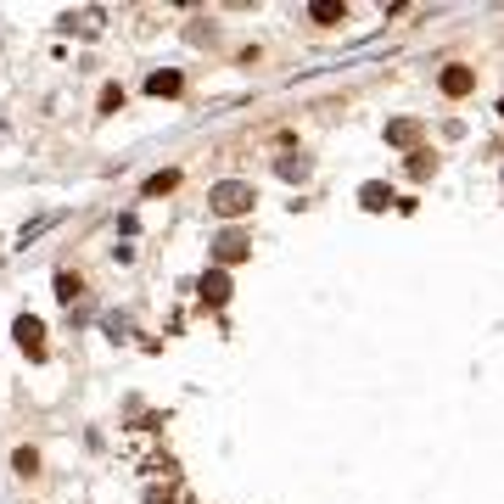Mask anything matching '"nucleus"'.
I'll list each match as a JSON object with an SVG mask.
<instances>
[{
  "label": "nucleus",
  "mask_w": 504,
  "mask_h": 504,
  "mask_svg": "<svg viewBox=\"0 0 504 504\" xmlns=\"http://www.w3.org/2000/svg\"><path fill=\"white\" fill-rule=\"evenodd\" d=\"M241 252H246V241H241V235H224V241H219V258H224V264H235Z\"/></svg>",
  "instance_id": "6"
},
{
  "label": "nucleus",
  "mask_w": 504,
  "mask_h": 504,
  "mask_svg": "<svg viewBox=\"0 0 504 504\" xmlns=\"http://www.w3.org/2000/svg\"><path fill=\"white\" fill-rule=\"evenodd\" d=\"M39 336H45V330H39V319H34V314H23V319H17V342H23L34 359L45 353V342H39Z\"/></svg>",
  "instance_id": "2"
},
{
  "label": "nucleus",
  "mask_w": 504,
  "mask_h": 504,
  "mask_svg": "<svg viewBox=\"0 0 504 504\" xmlns=\"http://www.w3.org/2000/svg\"><path fill=\"white\" fill-rule=\"evenodd\" d=\"M180 185V174H151L146 180V196H162V191H174Z\"/></svg>",
  "instance_id": "7"
},
{
  "label": "nucleus",
  "mask_w": 504,
  "mask_h": 504,
  "mask_svg": "<svg viewBox=\"0 0 504 504\" xmlns=\"http://www.w3.org/2000/svg\"><path fill=\"white\" fill-rule=\"evenodd\" d=\"M224 291H230L224 275H202V297H207V303H224Z\"/></svg>",
  "instance_id": "5"
},
{
  "label": "nucleus",
  "mask_w": 504,
  "mask_h": 504,
  "mask_svg": "<svg viewBox=\"0 0 504 504\" xmlns=\"http://www.w3.org/2000/svg\"><path fill=\"white\" fill-rule=\"evenodd\" d=\"M213 207H219L224 219H235V213H246V207H252V191H246V185H219V191H213Z\"/></svg>",
  "instance_id": "1"
},
{
  "label": "nucleus",
  "mask_w": 504,
  "mask_h": 504,
  "mask_svg": "<svg viewBox=\"0 0 504 504\" xmlns=\"http://www.w3.org/2000/svg\"><path fill=\"white\" fill-rule=\"evenodd\" d=\"M146 504H174V498H168V493H146Z\"/></svg>",
  "instance_id": "13"
},
{
  "label": "nucleus",
  "mask_w": 504,
  "mask_h": 504,
  "mask_svg": "<svg viewBox=\"0 0 504 504\" xmlns=\"http://www.w3.org/2000/svg\"><path fill=\"white\" fill-rule=\"evenodd\" d=\"M387 135H392L398 146H409V140H414V123H392V129H387Z\"/></svg>",
  "instance_id": "12"
},
{
  "label": "nucleus",
  "mask_w": 504,
  "mask_h": 504,
  "mask_svg": "<svg viewBox=\"0 0 504 504\" xmlns=\"http://www.w3.org/2000/svg\"><path fill=\"white\" fill-rule=\"evenodd\" d=\"M123 107V90H118V84H107V90H101V112H118Z\"/></svg>",
  "instance_id": "11"
},
{
  "label": "nucleus",
  "mask_w": 504,
  "mask_h": 504,
  "mask_svg": "<svg viewBox=\"0 0 504 504\" xmlns=\"http://www.w3.org/2000/svg\"><path fill=\"white\" fill-rule=\"evenodd\" d=\"M12 465H17V471H23V476H28V471H34V465H39V454H34V448H17V454H12Z\"/></svg>",
  "instance_id": "10"
},
{
  "label": "nucleus",
  "mask_w": 504,
  "mask_h": 504,
  "mask_svg": "<svg viewBox=\"0 0 504 504\" xmlns=\"http://www.w3.org/2000/svg\"><path fill=\"white\" fill-rule=\"evenodd\" d=\"M56 297H62V303L78 297V275H56Z\"/></svg>",
  "instance_id": "9"
},
{
  "label": "nucleus",
  "mask_w": 504,
  "mask_h": 504,
  "mask_svg": "<svg viewBox=\"0 0 504 504\" xmlns=\"http://www.w3.org/2000/svg\"><path fill=\"white\" fill-rule=\"evenodd\" d=\"M359 196H364V207H387V202H392V196H387V185H364Z\"/></svg>",
  "instance_id": "8"
},
{
  "label": "nucleus",
  "mask_w": 504,
  "mask_h": 504,
  "mask_svg": "<svg viewBox=\"0 0 504 504\" xmlns=\"http://www.w3.org/2000/svg\"><path fill=\"white\" fill-rule=\"evenodd\" d=\"M443 90H448V96H465V90H471V73H465V67H448V73H443Z\"/></svg>",
  "instance_id": "4"
},
{
  "label": "nucleus",
  "mask_w": 504,
  "mask_h": 504,
  "mask_svg": "<svg viewBox=\"0 0 504 504\" xmlns=\"http://www.w3.org/2000/svg\"><path fill=\"white\" fill-rule=\"evenodd\" d=\"M146 90H151V96H174V90H180V73H151Z\"/></svg>",
  "instance_id": "3"
}]
</instances>
